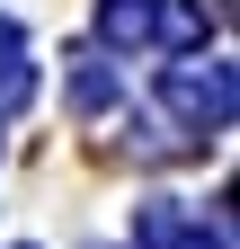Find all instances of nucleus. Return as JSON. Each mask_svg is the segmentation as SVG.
Listing matches in <instances>:
<instances>
[{
  "label": "nucleus",
  "mask_w": 240,
  "mask_h": 249,
  "mask_svg": "<svg viewBox=\"0 0 240 249\" xmlns=\"http://www.w3.org/2000/svg\"><path fill=\"white\" fill-rule=\"evenodd\" d=\"M98 36L116 53H142V45H205V9L187 0H98Z\"/></svg>",
  "instance_id": "1"
},
{
  "label": "nucleus",
  "mask_w": 240,
  "mask_h": 249,
  "mask_svg": "<svg viewBox=\"0 0 240 249\" xmlns=\"http://www.w3.org/2000/svg\"><path fill=\"white\" fill-rule=\"evenodd\" d=\"M160 98L196 124V134H223L231 124V62L196 53V62H160Z\"/></svg>",
  "instance_id": "2"
},
{
  "label": "nucleus",
  "mask_w": 240,
  "mask_h": 249,
  "mask_svg": "<svg viewBox=\"0 0 240 249\" xmlns=\"http://www.w3.org/2000/svg\"><path fill=\"white\" fill-rule=\"evenodd\" d=\"M134 249H231L223 223H196L178 196H142L134 205Z\"/></svg>",
  "instance_id": "3"
},
{
  "label": "nucleus",
  "mask_w": 240,
  "mask_h": 249,
  "mask_svg": "<svg viewBox=\"0 0 240 249\" xmlns=\"http://www.w3.org/2000/svg\"><path fill=\"white\" fill-rule=\"evenodd\" d=\"M27 89H36V71H27V36H18V18H0V107H18Z\"/></svg>",
  "instance_id": "4"
},
{
  "label": "nucleus",
  "mask_w": 240,
  "mask_h": 249,
  "mask_svg": "<svg viewBox=\"0 0 240 249\" xmlns=\"http://www.w3.org/2000/svg\"><path fill=\"white\" fill-rule=\"evenodd\" d=\"M71 107H80V116L116 107V71H98V62H80V71H71Z\"/></svg>",
  "instance_id": "5"
}]
</instances>
